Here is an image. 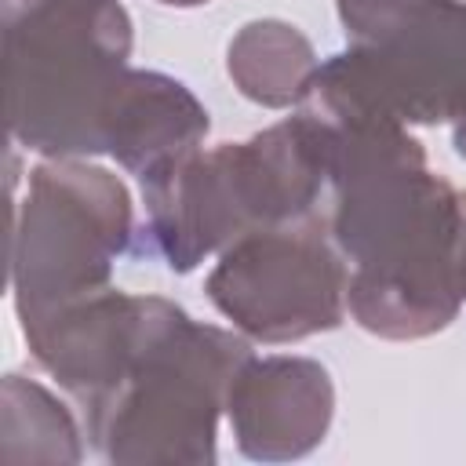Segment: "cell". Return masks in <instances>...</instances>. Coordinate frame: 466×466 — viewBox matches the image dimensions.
Wrapping results in <instances>:
<instances>
[{
    "instance_id": "cell-16",
    "label": "cell",
    "mask_w": 466,
    "mask_h": 466,
    "mask_svg": "<svg viewBox=\"0 0 466 466\" xmlns=\"http://www.w3.org/2000/svg\"><path fill=\"white\" fill-rule=\"evenodd\" d=\"M164 7H200V4H211V0H157Z\"/></svg>"
},
{
    "instance_id": "cell-3",
    "label": "cell",
    "mask_w": 466,
    "mask_h": 466,
    "mask_svg": "<svg viewBox=\"0 0 466 466\" xmlns=\"http://www.w3.org/2000/svg\"><path fill=\"white\" fill-rule=\"evenodd\" d=\"M120 0H4L11 138L47 160L106 153V116L131 69Z\"/></svg>"
},
{
    "instance_id": "cell-7",
    "label": "cell",
    "mask_w": 466,
    "mask_h": 466,
    "mask_svg": "<svg viewBox=\"0 0 466 466\" xmlns=\"http://www.w3.org/2000/svg\"><path fill=\"white\" fill-rule=\"evenodd\" d=\"M306 102H357L408 127L462 120L466 0H422L382 40L324 58Z\"/></svg>"
},
{
    "instance_id": "cell-12",
    "label": "cell",
    "mask_w": 466,
    "mask_h": 466,
    "mask_svg": "<svg viewBox=\"0 0 466 466\" xmlns=\"http://www.w3.org/2000/svg\"><path fill=\"white\" fill-rule=\"evenodd\" d=\"M0 459L4 462H80L84 441L69 408L25 375H4L0 390Z\"/></svg>"
},
{
    "instance_id": "cell-4",
    "label": "cell",
    "mask_w": 466,
    "mask_h": 466,
    "mask_svg": "<svg viewBox=\"0 0 466 466\" xmlns=\"http://www.w3.org/2000/svg\"><path fill=\"white\" fill-rule=\"evenodd\" d=\"M251 357L240 331L178 309L87 411V444L106 462L211 466L218 415L237 368Z\"/></svg>"
},
{
    "instance_id": "cell-14",
    "label": "cell",
    "mask_w": 466,
    "mask_h": 466,
    "mask_svg": "<svg viewBox=\"0 0 466 466\" xmlns=\"http://www.w3.org/2000/svg\"><path fill=\"white\" fill-rule=\"evenodd\" d=\"M459 204H462V218H459V288H462V299H466V193H459Z\"/></svg>"
},
{
    "instance_id": "cell-2",
    "label": "cell",
    "mask_w": 466,
    "mask_h": 466,
    "mask_svg": "<svg viewBox=\"0 0 466 466\" xmlns=\"http://www.w3.org/2000/svg\"><path fill=\"white\" fill-rule=\"evenodd\" d=\"M331 182V124L302 106L248 142L200 149L142 186V251L171 273H193L251 229L302 222L320 211Z\"/></svg>"
},
{
    "instance_id": "cell-15",
    "label": "cell",
    "mask_w": 466,
    "mask_h": 466,
    "mask_svg": "<svg viewBox=\"0 0 466 466\" xmlns=\"http://www.w3.org/2000/svg\"><path fill=\"white\" fill-rule=\"evenodd\" d=\"M451 142H455V153L466 160V116L451 124Z\"/></svg>"
},
{
    "instance_id": "cell-6",
    "label": "cell",
    "mask_w": 466,
    "mask_h": 466,
    "mask_svg": "<svg viewBox=\"0 0 466 466\" xmlns=\"http://www.w3.org/2000/svg\"><path fill=\"white\" fill-rule=\"evenodd\" d=\"M350 266L328 215L251 229L218 251L204 291L251 342H299L346 320Z\"/></svg>"
},
{
    "instance_id": "cell-8",
    "label": "cell",
    "mask_w": 466,
    "mask_h": 466,
    "mask_svg": "<svg viewBox=\"0 0 466 466\" xmlns=\"http://www.w3.org/2000/svg\"><path fill=\"white\" fill-rule=\"evenodd\" d=\"M178 309V302L160 295H127L120 288H102L22 328V335L33 360L51 379H58L62 390L87 404L127 371L142 346Z\"/></svg>"
},
{
    "instance_id": "cell-9",
    "label": "cell",
    "mask_w": 466,
    "mask_h": 466,
    "mask_svg": "<svg viewBox=\"0 0 466 466\" xmlns=\"http://www.w3.org/2000/svg\"><path fill=\"white\" fill-rule=\"evenodd\" d=\"M226 415L240 455L291 462L324 444L335 415V382L313 357H248L226 393Z\"/></svg>"
},
{
    "instance_id": "cell-13",
    "label": "cell",
    "mask_w": 466,
    "mask_h": 466,
    "mask_svg": "<svg viewBox=\"0 0 466 466\" xmlns=\"http://www.w3.org/2000/svg\"><path fill=\"white\" fill-rule=\"evenodd\" d=\"M419 4L422 0H335V11L350 44H375Z\"/></svg>"
},
{
    "instance_id": "cell-11",
    "label": "cell",
    "mask_w": 466,
    "mask_h": 466,
    "mask_svg": "<svg viewBox=\"0 0 466 466\" xmlns=\"http://www.w3.org/2000/svg\"><path fill=\"white\" fill-rule=\"evenodd\" d=\"M320 58L309 36L284 18L244 22L226 47V73L233 87L262 109L306 106Z\"/></svg>"
},
{
    "instance_id": "cell-10",
    "label": "cell",
    "mask_w": 466,
    "mask_h": 466,
    "mask_svg": "<svg viewBox=\"0 0 466 466\" xmlns=\"http://www.w3.org/2000/svg\"><path fill=\"white\" fill-rule=\"evenodd\" d=\"M208 131L211 116L182 80L131 66L106 116V153L138 186H149L200 153Z\"/></svg>"
},
{
    "instance_id": "cell-1",
    "label": "cell",
    "mask_w": 466,
    "mask_h": 466,
    "mask_svg": "<svg viewBox=\"0 0 466 466\" xmlns=\"http://www.w3.org/2000/svg\"><path fill=\"white\" fill-rule=\"evenodd\" d=\"M331 124L328 233L350 266V317L393 342L430 339L462 309L459 189L426 167L397 116L357 102H306Z\"/></svg>"
},
{
    "instance_id": "cell-5",
    "label": "cell",
    "mask_w": 466,
    "mask_h": 466,
    "mask_svg": "<svg viewBox=\"0 0 466 466\" xmlns=\"http://www.w3.org/2000/svg\"><path fill=\"white\" fill-rule=\"evenodd\" d=\"M135 237L127 186L87 160H44L11 237V295L18 324L29 328L55 309L109 288L116 258Z\"/></svg>"
}]
</instances>
